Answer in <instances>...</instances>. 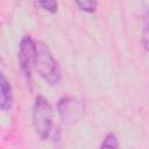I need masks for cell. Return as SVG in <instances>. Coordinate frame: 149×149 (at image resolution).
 Returning a JSON list of instances; mask_svg holds the SVG:
<instances>
[{
  "label": "cell",
  "mask_w": 149,
  "mask_h": 149,
  "mask_svg": "<svg viewBox=\"0 0 149 149\" xmlns=\"http://www.w3.org/2000/svg\"><path fill=\"white\" fill-rule=\"evenodd\" d=\"M54 109L43 95H36L33 105V125L42 140H47L52 130Z\"/></svg>",
  "instance_id": "cell-2"
},
{
  "label": "cell",
  "mask_w": 149,
  "mask_h": 149,
  "mask_svg": "<svg viewBox=\"0 0 149 149\" xmlns=\"http://www.w3.org/2000/svg\"><path fill=\"white\" fill-rule=\"evenodd\" d=\"M0 92H1V98H0V108L1 111L6 112L9 111L12 105H13V90L10 83L6 79L5 74L1 73V80H0Z\"/></svg>",
  "instance_id": "cell-5"
},
{
  "label": "cell",
  "mask_w": 149,
  "mask_h": 149,
  "mask_svg": "<svg viewBox=\"0 0 149 149\" xmlns=\"http://www.w3.org/2000/svg\"><path fill=\"white\" fill-rule=\"evenodd\" d=\"M76 5L84 12H88V13H93L97 9L98 2L97 1H92V0H84V1H76Z\"/></svg>",
  "instance_id": "cell-7"
},
{
  "label": "cell",
  "mask_w": 149,
  "mask_h": 149,
  "mask_svg": "<svg viewBox=\"0 0 149 149\" xmlns=\"http://www.w3.org/2000/svg\"><path fill=\"white\" fill-rule=\"evenodd\" d=\"M99 149H120L119 140L113 133H108L105 135L102 142L100 143Z\"/></svg>",
  "instance_id": "cell-6"
},
{
  "label": "cell",
  "mask_w": 149,
  "mask_h": 149,
  "mask_svg": "<svg viewBox=\"0 0 149 149\" xmlns=\"http://www.w3.org/2000/svg\"><path fill=\"white\" fill-rule=\"evenodd\" d=\"M36 5L41 6L43 9H45V10H48L50 13H56L57 8H58V3L56 1H49V0H47V1H38V2H36Z\"/></svg>",
  "instance_id": "cell-8"
},
{
  "label": "cell",
  "mask_w": 149,
  "mask_h": 149,
  "mask_svg": "<svg viewBox=\"0 0 149 149\" xmlns=\"http://www.w3.org/2000/svg\"><path fill=\"white\" fill-rule=\"evenodd\" d=\"M142 43L143 47L147 51H149V16L146 17L144 21V29H143V35H142Z\"/></svg>",
  "instance_id": "cell-9"
},
{
  "label": "cell",
  "mask_w": 149,
  "mask_h": 149,
  "mask_svg": "<svg viewBox=\"0 0 149 149\" xmlns=\"http://www.w3.org/2000/svg\"><path fill=\"white\" fill-rule=\"evenodd\" d=\"M35 59H36V42L30 35H24L19 45V62L20 68L26 76V78H30L33 70L35 69Z\"/></svg>",
  "instance_id": "cell-3"
},
{
  "label": "cell",
  "mask_w": 149,
  "mask_h": 149,
  "mask_svg": "<svg viewBox=\"0 0 149 149\" xmlns=\"http://www.w3.org/2000/svg\"><path fill=\"white\" fill-rule=\"evenodd\" d=\"M35 70L50 85H56L62 79L59 65L47 44L43 42H36Z\"/></svg>",
  "instance_id": "cell-1"
},
{
  "label": "cell",
  "mask_w": 149,
  "mask_h": 149,
  "mask_svg": "<svg viewBox=\"0 0 149 149\" xmlns=\"http://www.w3.org/2000/svg\"><path fill=\"white\" fill-rule=\"evenodd\" d=\"M57 109L61 119L65 123L76 122L84 113V104L74 97L66 95L59 99Z\"/></svg>",
  "instance_id": "cell-4"
}]
</instances>
